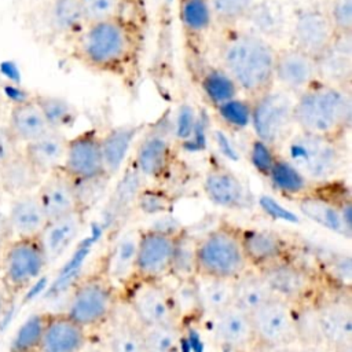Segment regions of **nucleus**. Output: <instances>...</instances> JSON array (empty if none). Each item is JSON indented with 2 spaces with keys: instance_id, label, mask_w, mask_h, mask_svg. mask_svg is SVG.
I'll return each instance as SVG.
<instances>
[{
  "instance_id": "1",
  "label": "nucleus",
  "mask_w": 352,
  "mask_h": 352,
  "mask_svg": "<svg viewBox=\"0 0 352 352\" xmlns=\"http://www.w3.org/2000/svg\"><path fill=\"white\" fill-rule=\"evenodd\" d=\"M274 45L246 30L228 33L220 47L221 69L249 99L275 87Z\"/></svg>"
},
{
  "instance_id": "2",
  "label": "nucleus",
  "mask_w": 352,
  "mask_h": 352,
  "mask_svg": "<svg viewBox=\"0 0 352 352\" xmlns=\"http://www.w3.org/2000/svg\"><path fill=\"white\" fill-rule=\"evenodd\" d=\"M74 56L89 69L118 73L138 48L133 25L122 15L87 23L74 37Z\"/></svg>"
},
{
  "instance_id": "3",
  "label": "nucleus",
  "mask_w": 352,
  "mask_h": 352,
  "mask_svg": "<svg viewBox=\"0 0 352 352\" xmlns=\"http://www.w3.org/2000/svg\"><path fill=\"white\" fill-rule=\"evenodd\" d=\"M293 116L301 132L341 139L352 121L349 88L318 80L294 98Z\"/></svg>"
},
{
  "instance_id": "4",
  "label": "nucleus",
  "mask_w": 352,
  "mask_h": 352,
  "mask_svg": "<svg viewBox=\"0 0 352 352\" xmlns=\"http://www.w3.org/2000/svg\"><path fill=\"white\" fill-rule=\"evenodd\" d=\"M248 270L241 228L220 224L197 239L195 276L235 280Z\"/></svg>"
},
{
  "instance_id": "5",
  "label": "nucleus",
  "mask_w": 352,
  "mask_h": 352,
  "mask_svg": "<svg viewBox=\"0 0 352 352\" xmlns=\"http://www.w3.org/2000/svg\"><path fill=\"white\" fill-rule=\"evenodd\" d=\"M286 146V158L311 182H330L341 169L342 147L340 139L307 133H293Z\"/></svg>"
},
{
  "instance_id": "6",
  "label": "nucleus",
  "mask_w": 352,
  "mask_h": 352,
  "mask_svg": "<svg viewBox=\"0 0 352 352\" xmlns=\"http://www.w3.org/2000/svg\"><path fill=\"white\" fill-rule=\"evenodd\" d=\"M118 304V289L103 271L80 279L67 300L66 314L84 329L103 326L113 318Z\"/></svg>"
},
{
  "instance_id": "7",
  "label": "nucleus",
  "mask_w": 352,
  "mask_h": 352,
  "mask_svg": "<svg viewBox=\"0 0 352 352\" xmlns=\"http://www.w3.org/2000/svg\"><path fill=\"white\" fill-rule=\"evenodd\" d=\"M252 100L250 126L254 138L278 148L293 135L294 99L280 88L271 89L254 96Z\"/></svg>"
},
{
  "instance_id": "8",
  "label": "nucleus",
  "mask_w": 352,
  "mask_h": 352,
  "mask_svg": "<svg viewBox=\"0 0 352 352\" xmlns=\"http://www.w3.org/2000/svg\"><path fill=\"white\" fill-rule=\"evenodd\" d=\"M48 264L38 236L14 238L3 250L0 283L10 297L18 296L40 278Z\"/></svg>"
},
{
  "instance_id": "9",
  "label": "nucleus",
  "mask_w": 352,
  "mask_h": 352,
  "mask_svg": "<svg viewBox=\"0 0 352 352\" xmlns=\"http://www.w3.org/2000/svg\"><path fill=\"white\" fill-rule=\"evenodd\" d=\"M126 302L133 319L142 327L180 324L182 320L176 308L173 289L162 280H132Z\"/></svg>"
},
{
  "instance_id": "10",
  "label": "nucleus",
  "mask_w": 352,
  "mask_h": 352,
  "mask_svg": "<svg viewBox=\"0 0 352 352\" xmlns=\"http://www.w3.org/2000/svg\"><path fill=\"white\" fill-rule=\"evenodd\" d=\"M183 230L148 228L140 231L133 280H162L170 275L176 245Z\"/></svg>"
},
{
  "instance_id": "11",
  "label": "nucleus",
  "mask_w": 352,
  "mask_h": 352,
  "mask_svg": "<svg viewBox=\"0 0 352 352\" xmlns=\"http://www.w3.org/2000/svg\"><path fill=\"white\" fill-rule=\"evenodd\" d=\"M256 344L279 348L298 340L297 307L278 297L270 298L250 312Z\"/></svg>"
},
{
  "instance_id": "12",
  "label": "nucleus",
  "mask_w": 352,
  "mask_h": 352,
  "mask_svg": "<svg viewBox=\"0 0 352 352\" xmlns=\"http://www.w3.org/2000/svg\"><path fill=\"white\" fill-rule=\"evenodd\" d=\"M258 272L265 279L274 297L282 298L296 307L312 302L318 290V275L294 258Z\"/></svg>"
},
{
  "instance_id": "13",
  "label": "nucleus",
  "mask_w": 352,
  "mask_h": 352,
  "mask_svg": "<svg viewBox=\"0 0 352 352\" xmlns=\"http://www.w3.org/2000/svg\"><path fill=\"white\" fill-rule=\"evenodd\" d=\"M319 341L331 349L352 345V305L348 298L333 297L315 302Z\"/></svg>"
},
{
  "instance_id": "14",
  "label": "nucleus",
  "mask_w": 352,
  "mask_h": 352,
  "mask_svg": "<svg viewBox=\"0 0 352 352\" xmlns=\"http://www.w3.org/2000/svg\"><path fill=\"white\" fill-rule=\"evenodd\" d=\"M243 253L250 270L261 271L282 261L294 258L289 242L275 231L241 228Z\"/></svg>"
},
{
  "instance_id": "15",
  "label": "nucleus",
  "mask_w": 352,
  "mask_h": 352,
  "mask_svg": "<svg viewBox=\"0 0 352 352\" xmlns=\"http://www.w3.org/2000/svg\"><path fill=\"white\" fill-rule=\"evenodd\" d=\"M274 76L280 89L297 96L319 80L316 59L293 45L276 50Z\"/></svg>"
},
{
  "instance_id": "16",
  "label": "nucleus",
  "mask_w": 352,
  "mask_h": 352,
  "mask_svg": "<svg viewBox=\"0 0 352 352\" xmlns=\"http://www.w3.org/2000/svg\"><path fill=\"white\" fill-rule=\"evenodd\" d=\"M60 168L73 180L106 173L100 151V135L95 129H89L67 139L66 154Z\"/></svg>"
},
{
  "instance_id": "17",
  "label": "nucleus",
  "mask_w": 352,
  "mask_h": 352,
  "mask_svg": "<svg viewBox=\"0 0 352 352\" xmlns=\"http://www.w3.org/2000/svg\"><path fill=\"white\" fill-rule=\"evenodd\" d=\"M336 32L326 11L308 7L300 10L293 22V47L318 58L333 41Z\"/></svg>"
},
{
  "instance_id": "18",
  "label": "nucleus",
  "mask_w": 352,
  "mask_h": 352,
  "mask_svg": "<svg viewBox=\"0 0 352 352\" xmlns=\"http://www.w3.org/2000/svg\"><path fill=\"white\" fill-rule=\"evenodd\" d=\"M212 334L226 349L232 352H249L256 344L250 314L231 304L210 316Z\"/></svg>"
},
{
  "instance_id": "19",
  "label": "nucleus",
  "mask_w": 352,
  "mask_h": 352,
  "mask_svg": "<svg viewBox=\"0 0 352 352\" xmlns=\"http://www.w3.org/2000/svg\"><path fill=\"white\" fill-rule=\"evenodd\" d=\"M172 160V128L153 126L139 142L133 168L143 177H161L169 169Z\"/></svg>"
},
{
  "instance_id": "20",
  "label": "nucleus",
  "mask_w": 352,
  "mask_h": 352,
  "mask_svg": "<svg viewBox=\"0 0 352 352\" xmlns=\"http://www.w3.org/2000/svg\"><path fill=\"white\" fill-rule=\"evenodd\" d=\"M204 191L208 199L226 209L243 210L253 205V198L243 182L227 168H210L204 177Z\"/></svg>"
},
{
  "instance_id": "21",
  "label": "nucleus",
  "mask_w": 352,
  "mask_h": 352,
  "mask_svg": "<svg viewBox=\"0 0 352 352\" xmlns=\"http://www.w3.org/2000/svg\"><path fill=\"white\" fill-rule=\"evenodd\" d=\"M36 195L48 220L81 212L73 179L69 177L62 168H58L43 177L36 190Z\"/></svg>"
},
{
  "instance_id": "22",
  "label": "nucleus",
  "mask_w": 352,
  "mask_h": 352,
  "mask_svg": "<svg viewBox=\"0 0 352 352\" xmlns=\"http://www.w3.org/2000/svg\"><path fill=\"white\" fill-rule=\"evenodd\" d=\"M88 341V330L65 311L48 314L37 352H81Z\"/></svg>"
},
{
  "instance_id": "23",
  "label": "nucleus",
  "mask_w": 352,
  "mask_h": 352,
  "mask_svg": "<svg viewBox=\"0 0 352 352\" xmlns=\"http://www.w3.org/2000/svg\"><path fill=\"white\" fill-rule=\"evenodd\" d=\"M297 201L300 210L311 220L336 232H341L348 236L351 235L352 206L349 198L334 201L327 197L318 195L311 190Z\"/></svg>"
},
{
  "instance_id": "24",
  "label": "nucleus",
  "mask_w": 352,
  "mask_h": 352,
  "mask_svg": "<svg viewBox=\"0 0 352 352\" xmlns=\"http://www.w3.org/2000/svg\"><path fill=\"white\" fill-rule=\"evenodd\" d=\"M352 34H336L330 45L318 56V78L348 88L352 73Z\"/></svg>"
},
{
  "instance_id": "25",
  "label": "nucleus",
  "mask_w": 352,
  "mask_h": 352,
  "mask_svg": "<svg viewBox=\"0 0 352 352\" xmlns=\"http://www.w3.org/2000/svg\"><path fill=\"white\" fill-rule=\"evenodd\" d=\"M85 223V213L74 212L58 219L48 220L38 239L45 252L48 263L58 260L77 239Z\"/></svg>"
},
{
  "instance_id": "26",
  "label": "nucleus",
  "mask_w": 352,
  "mask_h": 352,
  "mask_svg": "<svg viewBox=\"0 0 352 352\" xmlns=\"http://www.w3.org/2000/svg\"><path fill=\"white\" fill-rule=\"evenodd\" d=\"M67 138L62 131L50 129L40 138L26 143L21 150L33 168L44 177L62 166L66 154Z\"/></svg>"
},
{
  "instance_id": "27",
  "label": "nucleus",
  "mask_w": 352,
  "mask_h": 352,
  "mask_svg": "<svg viewBox=\"0 0 352 352\" xmlns=\"http://www.w3.org/2000/svg\"><path fill=\"white\" fill-rule=\"evenodd\" d=\"M7 219L12 239L38 236L48 221L36 191L14 197L7 213Z\"/></svg>"
},
{
  "instance_id": "28",
  "label": "nucleus",
  "mask_w": 352,
  "mask_h": 352,
  "mask_svg": "<svg viewBox=\"0 0 352 352\" xmlns=\"http://www.w3.org/2000/svg\"><path fill=\"white\" fill-rule=\"evenodd\" d=\"M140 231L131 230L118 236L110 248L104 268L106 276L116 285H131L135 279V258Z\"/></svg>"
},
{
  "instance_id": "29",
  "label": "nucleus",
  "mask_w": 352,
  "mask_h": 352,
  "mask_svg": "<svg viewBox=\"0 0 352 352\" xmlns=\"http://www.w3.org/2000/svg\"><path fill=\"white\" fill-rule=\"evenodd\" d=\"M7 129L18 144H26L48 132L51 128L36 100L30 98L12 104Z\"/></svg>"
},
{
  "instance_id": "30",
  "label": "nucleus",
  "mask_w": 352,
  "mask_h": 352,
  "mask_svg": "<svg viewBox=\"0 0 352 352\" xmlns=\"http://www.w3.org/2000/svg\"><path fill=\"white\" fill-rule=\"evenodd\" d=\"M41 180L43 176L33 168L21 148L0 169V190L11 197L34 192Z\"/></svg>"
},
{
  "instance_id": "31",
  "label": "nucleus",
  "mask_w": 352,
  "mask_h": 352,
  "mask_svg": "<svg viewBox=\"0 0 352 352\" xmlns=\"http://www.w3.org/2000/svg\"><path fill=\"white\" fill-rule=\"evenodd\" d=\"M139 128L135 125L113 126L100 135V151L104 172L113 177L126 158Z\"/></svg>"
},
{
  "instance_id": "32",
  "label": "nucleus",
  "mask_w": 352,
  "mask_h": 352,
  "mask_svg": "<svg viewBox=\"0 0 352 352\" xmlns=\"http://www.w3.org/2000/svg\"><path fill=\"white\" fill-rule=\"evenodd\" d=\"M194 285L201 315H208L210 318L232 304L234 280L195 276Z\"/></svg>"
},
{
  "instance_id": "33",
  "label": "nucleus",
  "mask_w": 352,
  "mask_h": 352,
  "mask_svg": "<svg viewBox=\"0 0 352 352\" xmlns=\"http://www.w3.org/2000/svg\"><path fill=\"white\" fill-rule=\"evenodd\" d=\"M271 187L287 198H301L312 190V183L286 158L279 155L267 176Z\"/></svg>"
},
{
  "instance_id": "34",
  "label": "nucleus",
  "mask_w": 352,
  "mask_h": 352,
  "mask_svg": "<svg viewBox=\"0 0 352 352\" xmlns=\"http://www.w3.org/2000/svg\"><path fill=\"white\" fill-rule=\"evenodd\" d=\"M272 297V292L258 271L248 270L234 280L232 304L249 314Z\"/></svg>"
},
{
  "instance_id": "35",
  "label": "nucleus",
  "mask_w": 352,
  "mask_h": 352,
  "mask_svg": "<svg viewBox=\"0 0 352 352\" xmlns=\"http://www.w3.org/2000/svg\"><path fill=\"white\" fill-rule=\"evenodd\" d=\"M254 28L252 33L263 37L278 36L283 30V12L280 7L272 1H253L245 16Z\"/></svg>"
},
{
  "instance_id": "36",
  "label": "nucleus",
  "mask_w": 352,
  "mask_h": 352,
  "mask_svg": "<svg viewBox=\"0 0 352 352\" xmlns=\"http://www.w3.org/2000/svg\"><path fill=\"white\" fill-rule=\"evenodd\" d=\"M199 85L206 100L213 107L239 95L236 84L220 66L206 67L201 76Z\"/></svg>"
},
{
  "instance_id": "37",
  "label": "nucleus",
  "mask_w": 352,
  "mask_h": 352,
  "mask_svg": "<svg viewBox=\"0 0 352 352\" xmlns=\"http://www.w3.org/2000/svg\"><path fill=\"white\" fill-rule=\"evenodd\" d=\"M50 19L56 32L76 36L85 26L81 0H54Z\"/></svg>"
},
{
  "instance_id": "38",
  "label": "nucleus",
  "mask_w": 352,
  "mask_h": 352,
  "mask_svg": "<svg viewBox=\"0 0 352 352\" xmlns=\"http://www.w3.org/2000/svg\"><path fill=\"white\" fill-rule=\"evenodd\" d=\"M107 352H146L142 326L133 320H121L113 326L107 337Z\"/></svg>"
},
{
  "instance_id": "39",
  "label": "nucleus",
  "mask_w": 352,
  "mask_h": 352,
  "mask_svg": "<svg viewBox=\"0 0 352 352\" xmlns=\"http://www.w3.org/2000/svg\"><path fill=\"white\" fill-rule=\"evenodd\" d=\"M33 99L38 104L51 129L62 131V128H69L74 124L77 111L66 99L52 95H36Z\"/></svg>"
},
{
  "instance_id": "40",
  "label": "nucleus",
  "mask_w": 352,
  "mask_h": 352,
  "mask_svg": "<svg viewBox=\"0 0 352 352\" xmlns=\"http://www.w3.org/2000/svg\"><path fill=\"white\" fill-rule=\"evenodd\" d=\"M146 352H180L183 333L180 324L142 327Z\"/></svg>"
},
{
  "instance_id": "41",
  "label": "nucleus",
  "mask_w": 352,
  "mask_h": 352,
  "mask_svg": "<svg viewBox=\"0 0 352 352\" xmlns=\"http://www.w3.org/2000/svg\"><path fill=\"white\" fill-rule=\"evenodd\" d=\"M179 15L183 28L192 34L206 32L213 21L209 0H180Z\"/></svg>"
},
{
  "instance_id": "42",
  "label": "nucleus",
  "mask_w": 352,
  "mask_h": 352,
  "mask_svg": "<svg viewBox=\"0 0 352 352\" xmlns=\"http://www.w3.org/2000/svg\"><path fill=\"white\" fill-rule=\"evenodd\" d=\"M220 122L231 131H245L250 126L252 100L249 98H234L214 107Z\"/></svg>"
},
{
  "instance_id": "43",
  "label": "nucleus",
  "mask_w": 352,
  "mask_h": 352,
  "mask_svg": "<svg viewBox=\"0 0 352 352\" xmlns=\"http://www.w3.org/2000/svg\"><path fill=\"white\" fill-rule=\"evenodd\" d=\"M195 246L197 239L182 231L170 270V275L177 280H191L195 278Z\"/></svg>"
},
{
  "instance_id": "44",
  "label": "nucleus",
  "mask_w": 352,
  "mask_h": 352,
  "mask_svg": "<svg viewBox=\"0 0 352 352\" xmlns=\"http://www.w3.org/2000/svg\"><path fill=\"white\" fill-rule=\"evenodd\" d=\"M47 316L48 314H37L29 318L16 331L10 352H37Z\"/></svg>"
},
{
  "instance_id": "45",
  "label": "nucleus",
  "mask_w": 352,
  "mask_h": 352,
  "mask_svg": "<svg viewBox=\"0 0 352 352\" xmlns=\"http://www.w3.org/2000/svg\"><path fill=\"white\" fill-rule=\"evenodd\" d=\"M110 180L111 177L107 173L89 179L73 180L78 208L82 213H87V210L98 204V201L104 195Z\"/></svg>"
},
{
  "instance_id": "46",
  "label": "nucleus",
  "mask_w": 352,
  "mask_h": 352,
  "mask_svg": "<svg viewBox=\"0 0 352 352\" xmlns=\"http://www.w3.org/2000/svg\"><path fill=\"white\" fill-rule=\"evenodd\" d=\"M172 289L182 323L184 322V319H191L197 315H201L194 279L177 280V286Z\"/></svg>"
},
{
  "instance_id": "47",
  "label": "nucleus",
  "mask_w": 352,
  "mask_h": 352,
  "mask_svg": "<svg viewBox=\"0 0 352 352\" xmlns=\"http://www.w3.org/2000/svg\"><path fill=\"white\" fill-rule=\"evenodd\" d=\"M125 0H81L85 25L121 15Z\"/></svg>"
},
{
  "instance_id": "48",
  "label": "nucleus",
  "mask_w": 352,
  "mask_h": 352,
  "mask_svg": "<svg viewBox=\"0 0 352 352\" xmlns=\"http://www.w3.org/2000/svg\"><path fill=\"white\" fill-rule=\"evenodd\" d=\"M253 1L254 0H209V4L213 18L224 23H234L245 16Z\"/></svg>"
},
{
  "instance_id": "49",
  "label": "nucleus",
  "mask_w": 352,
  "mask_h": 352,
  "mask_svg": "<svg viewBox=\"0 0 352 352\" xmlns=\"http://www.w3.org/2000/svg\"><path fill=\"white\" fill-rule=\"evenodd\" d=\"M278 157L279 154L275 147L256 138L253 139L249 148V161L257 173L267 177Z\"/></svg>"
},
{
  "instance_id": "50",
  "label": "nucleus",
  "mask_w": 352,
  "mask_h": 352,
  "mask_svg": "<svg viewBox=\"0 0 352 352\" xmlns=\"http://www.w3.org/2000/svg\"><path fill=\"white\" fill-rule=\"evenodd\" d=\"M326 12L336 34H352V0H330Z\"/></svg>"
},
{
  "instance_id": "51",
  "label": "nucleus",
  "mask_w": 352,
  "mask_h": 352,
  "mask_svg": "<svg viewBox=\"0 0 352 352\" xmlns=\"http://www.w3.org/2000/svg\"><path fill=\"white\" fill-rule=\"evenodd\" d=\"M197 117L198 114L191 104L188 103L182 104L176 111V117L173 122H170L172 136L182 143H186L187 140H190L195 128Z\"/></svg>"
},
{
  "instance_id": "52",
  "label": "nucleus",
  "mask_w": 352,
  "mask_h": 352,
  "mask_svg": "<svg viewBox=\"0 0 352 352\" xmlns=\"http://www.w3.org/2000/svg\"><path fill=\"white\" fill-rule=\"evenodd\" d=\"M136 202L139 208L146 212V213H157V212H164L169 208L170 199L164 191L158 190H148V188H142Z\"/></svg>"
},
{
  "instance_id": "53",
  "label": "nucleus",
  "mask_w": 352,
  "mask_h": 352,
  "mask_svg": "<svg viewBox=\"0 0 352 352\" xmlns=\"http://www.w3.org/2000/svg\"><path fill=\"white\" fill-rule=\"evenodd\" d=\"M18 143L8 132L7 126H0V169L11 160V157L18 151Z\"/></svg>"
},
{
  "instance_id": "54",
  "label": "nucleus",
  "mask_w": 352,
  "mask_h": 352,
  "mask_svg": "<svg viewBox=\"0 0 352 352\" xmlns=\"http://www.w3.org/2000/svg\"><path fill=\"white\" fill-rule=\"evenodd\" d=\"M12 239L11 228L8 224L7 214H4L0 209V248H4Z\"/></svg>"
},
{
  "instance_id": "55",
  "label": "nucleus",
  "mask_w": 352,
  "mask_h": 352,
  "mask_svg": "<svg viewBox=\"0 0 352 352\" xmlns=\"http://www.w3.org/2000/svg\"><path fill=\"white\" fill-rule=\"evenodd\" d=\"M216 140H217L219 148H223L221 151H223L226 155H228V157H231V158H234V157H235L234 147H232V144H230V143H228L227 136H224L221 132H216Z\"/></svg>"
},
{
  "instance_id": "56",
  "label": "nucleus",
  "mask_w": 352,
  "mask_h": 352,
  "mask_svg": "<svg viewBox=\"0 0 352 352\" xmlns=\"http://www.w3.org/2000/svg\"><path fill=\"white\" fill-rule=\"evenodd\" d=\"M8 298H10V296L7 294L3 285L0 283V322L4 316V314H6V309H7V305H8Z\"/></svg>"
},
{
  "instance_id": "57",
  "label": "nucleus",
  "mask_w": 352,
  "mask_h": 352,
  "mask_svg": "<svg viewBox=\"0 0 352 352\" xmlns=\"http://www.w3.org/2000/svg\"><path fill=\"white\" fill-rule=\"evenodd\" d=\"M333 352H352V345H345V346H340L333 349Z\"/></svg>"
},
{
  "instance_id": "58",
  "label": "nucleus",
  "mask_w": 352,
  "mask_h": 352,
  "mask_svg": "<svg viewBox=\"0 0 352 352\" xmlns=\"http://www.w3.org/2000/svg\"><path fill=\"white\" fill-rule=\"evenodd\" d=\"M3 250H4V248H0V264H1V257H3Z\"/></svg>"
},
{
  "instance_id": "59",
  "label": "nucleus",
  "mask_w": 352,
  "mask_h": 352,
  "mask_svg": "<svg viewBox=\"0 0 352 352\" xmlns=\"http://www.w3.org/2000/svg\"><path fill=\"white\" fill-rule=\"evenodd\" d=\"M0 198H1V190H0Z\"/></svg>"
}]
</instances>
